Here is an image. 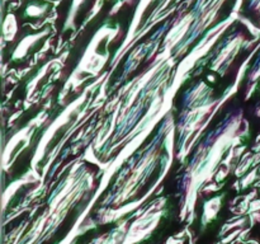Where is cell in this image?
I'll return each mask as SVG.
<instances>
[{"label": "cell", "instance_id": "obj_1", "mask_svg": "<svg viewBox=\"0 0 260 244\" xmlns=\"http://www.w3.org/2000/svg\"><path fill=\"white\" fill-rule=\"evenodd\" d=\"M47 10V3L42 2V0H28L24 8V15L25 17H37V15L45 14Z\"/></svg>", "mask_w": 260, "mask_h": 244}]
</instances>
